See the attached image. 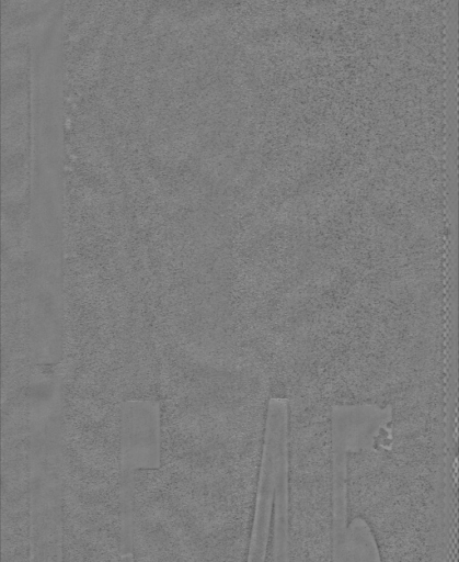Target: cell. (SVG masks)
<instances>
[{
    "label": "cell",
    "instance_id": "obj_1",
    "mask_svg": "<svg viewBox=\"0 0 459 562\" xmlns=\"http://www.w3.org/2000/svg\"><path fill=\"white\" fill-rule=\"evenodd\" d=\"M288 402V539L290 560H330L333 553L332 413L319 389Z\"/></svg>",
    "mask_w": 459,
    "mask_h": 562
},
{
    "label": "cell",
    "instance_id": "obj_2",
    "mask_svg": "<svg viewBox=\"0 0 459 562\" xmlns=\"http://www.w3.org/2000/svg\"><path fill=\"white\" fill-rule=\"evenodd\" d=\"M266 450L263 465L257 527L252 553L263 554L264 560H276V554H287L288 513L285 501L284 406L271 404L268 408Z\"/></svg>",
    "mask_w": 459,
    "mask_h": 562
},
{
    "label": "cell",
    "instance_id": "obj_3",
    "mask_svg": "<svg viewBox=\"0 0 459 562\" xmlns=\"http://www.w3.org/2000/svg\"><path fill=\"white\" fill-rule=\"evenodd\" d=\"M119 459L122 477L161 464L160 400L119 403Z\"/></svg>",
    "mask_w": 459,
    "mask_h": 562
}]
</instances>
